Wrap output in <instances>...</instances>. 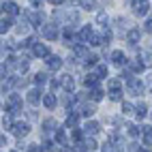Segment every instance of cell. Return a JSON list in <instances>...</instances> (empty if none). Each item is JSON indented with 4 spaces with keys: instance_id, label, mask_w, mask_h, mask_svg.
<instances>
[{
    "instance_id": "6da1fadb",
    "label": "cell",
    "mask_w": 152,
    "mask_h": 152,
    "mask_svg": "<svg viewBox=\"0 0 152 152\" xmlns=\"http://www.w3.org/2000/svg\"><path fill=\"white\" fill-rule=\"evenodd\" d=\"M41 34L47 39V41H56V39L60 37V30H58V24H43L41 26Z\"/></svg>"
},
{
    "instance_id": "7a4b0ae2",
    "label": "cell",
    "mask_w": 152,
    "mask_h": 152,
    "mask_svg": "<svg viewBox=\"0 0 152 152\" xmlns=\"http://www.w3.org/2000/svg\"><path fill=\"white\" fill-rule=\"evenodd\" d=\"M26 19H28L30 26L39 28V26H43V22H45V13L43 11H28L26 13Z\"/></svg>"
},
{
    "instance_id": "3957f363",
    "label": "cell",
    "mask_w": 152,
    "mask_h": 152,
    "mask_svg": "<svg viewBox=\"0 0 152 152\" xmlns=\"http://www.w3.org/2000/svg\"><path fill=\"white\" fill-rule=\"evenodd\" d=\"M126 90H129L131 94L139 96L141 92H144V84H141V79H137V77H131L129 82H126Z\"/></svg>"
},
{
    "instance_id": "277c9868",
    "label": "cell",
    "mask_w": 152,
    "mask_h": 152,
    "mask_svg": "<svg viewBox=\"0 0 152 152\" xmlns=\"http://www.w3.org/2000/svg\"><path fill=\"white\" fill-rule=\"evenodd\" d=\"M109 99L111 101H120V99H122V88H120L118 79H111V82H109Z\"/></svg>"
},
{
    "instance_id": "5b68a950",
    "label": "cell",
    "mask_w": 152,
    "mask_h": 152,
    "mask_svg": "<svg viewBox=\"0 0 152 152\" xmlns=\"http://www.w3.org/2000/svg\"><path fill=\"white\" fill-rule=\"evenodd\" d=\"M11 131H13V135H15V137L22 139V137H26V135L30 133V124H28V122H15Z\"/></svg>"
},
{
    "instance_id": "8992f818",
    "label": "cell",
    "mask_w": 152,
    "mask_h": 152,
    "mask_svg": "<svg viewBox=\"0 0 152 152\" xmlns=\"http://www.w3.org/2000/svg\"><path fill=\"white\" fill-rule=\"evenodd\" d=\"M131 7H133V13L135 15H146L148 9H150L146 0H131Z\"/></svg>"
},
{
    "instance_id": "52a82bcc",
    "label": "cell",
    "mask_w": 152,
    "mask_h": 152,
    "mask_svg": "<svg viewBox=\"0 0 152 152\" xmlns=\"http://www.w3.org/2000/svg\"><path fill=\"white\" fill-rule=\"evenodd\" d=\"M73 58H79L82 62H86V60L90 58V52L86 49L84 43H79V45H73Z\"/></svg>"
},
{
    "instance_id": "ba28073f",
    "label": "cell",
    "mask_w": 152,
    "mask_h": 152,
    "mask_svg": "<svg viewBox=\"0 0 152 152\" xmlns=\"http://www.w3.org/2000/svg\"><path fill=\"white\" fill-rule=\"evenodd\" d=\"M2 11L9 17H15V15H19V7L15 2H11V0H4V2H2Z\"/></svg>"
},
{
    "instance_id": "9c48e42d",
    "label": "cell",
    "mask_w": 152,
    "mask_h": 152,
    "mask_svg": "<svg viewBox=\"0 0 152 152\" xmlns=\"http://www.w3.org/2000/svg\"><path fill=\"white\" fill-rule=\"evenodd\" d=\"M26 101L30 105H39V101H43V92L39 88H32V90H28V96H26Z\"/></svg>"
},
{
    "instance_id": "30bf717a",
    "label": "cell",
    "mask_w": 152,
    "mask_h": 152,
    "mask_svg": "<svg viewBox=\"0 0 152 152\" xmlns=\"http://www.w3.org/2000/svg\"><path fill=\"white\" fill-rule=\"evenodd\" d=\"M139 37H141V30H139V28H131L129 32H126V41H129V45H131V47H137Z\"/></svg>"
},
{
    "instance_id": "8fae6325",
    "label": "cell",
    "mask_w": 152,
    "mask_h": 152,
    "mask_svg": "<svg viewBox=\"0 0 152 152\" xmlns=\"http://www.w3.org/2000/svg\"><path fill=\"white\" fill-rule=\"evenodd\" d=\"M45 62H47V69H49V71H58L60 66H62V58L56 56V54H49Z\"/></svg>"
},
{
    "instance_id": "7c38bea8",
    "label": "cell",
    "mask_w": 152,
    "mask_h": 152,
    "mask_svg": "<svg viewBox=\"0 0 152 152\" xmlns=\"http://www.w3.org/2000/svg\"><path fill=\"white\" fill-rule=\"evenodd\" d=\"M92 34H94V30L90 28V26H84V28L77 32V41H79V43H90V37H92Z\"/></svg>"
},
{
    "instance_id": "4fadbf2b",
    "label": "cell",
    "mask_w": 152,
    "mask_h": 152,
    "mask_svg": "<svg viewBox=\"0 0 152 152\" xmlns=\"http://www.w3.org/2000/svg\"><path fill=\"white\" fill-rule=\"evenodd\" d=\"M32 54H34L37 58H47V56H49V49H47L45 43H34V45H32Z\"/></svg>"
},
{
    "instance_id": "5bb4252c",
    "label": "cell",
    "mask_w": 152,
    "mask_h": 152,
    "mask_svg": "<svg viewBox=\"0 0 152 152\" xmlns=\"http://www.w3.org/2000/svg\"><path fill=\"white\" fill-rule=\"evenodd\" d=\"M111 62L118 64V66H122V64L129 62V60H126V56H124L122 49H116V52H111Z\"/></svg>"
},
{
    "instance_id": "9a60e30c",
    "label": "cell",
    "mask_w": 152,
    "mask_h": 152,
    "mask_svg": "<svg viewBox=\"0 0 152 152\" xmlns=\"http://www.w3.org/2000/svg\"><path fill=\"white\" fill-rule=\"evenodd\" d=\"M99 131H101V124L94 122V120H88L86 126H84V133H86V135H96Z\"/></svg>"
},
{
    "instance_id": "2e32d148",
    "label": "cell",
    "mask_w": 152,
    "mask_h": 152,
    "mask_svg": "<svg viewBox=\"0 0 152 152\" xmlns=\"http://www.w3.org/2000/svg\"><path fill=\"white\" fill-rule=\"evenodd\" d=\"M62 88L66 90V92H73V90H75V79H73V75H62Z\"/></svg>"
},
{
    "instance_id": "e0dca14e",
    "label": "cell",
    "mask_w": 152,
    "mask_h": 152,
    "mask_svg": "<svg viewBox=\"0 0 152 152\" xmlns=\"http://www.w3.org/2000/svg\"><path fill=\"white\" fill-rule=\"evenodd\" d=\"M99 79H101V77H99L96 73H90V75H86V77H84V86H86V88H96Z\"/></svg>"
},
{
    "instance_id": "ac0fdd59",
    "label": "cell",
    "mask_w": 152,
    "mask_h": 152,
    "mask_svg": "<svg viewBox=\"0 0 152 152\" xmlns=\"http://www.w3.org/2000/svg\"><path fill=\"white\" fill-rule=\"evenodd\" d=\"M126 66H129L131 71H133V73H141V71L146 69V64L141 62V60H129V62H126Z\"/></svg>"
},
{
    "instance_id": "d6986e66",
    "label": "cell",
    "mask_w": 152,
    "mask_h": 152,
    "mask_svg": "<svg viewBox=\"0 0 152 152\" xmlns=\"http://www.w3.org/2000/svg\"><path fill=\"white\" fill-rule=\"evenodd\" d=\"M141 137H144V146H152V126H141Z\"/></svg>"
},
{
    "instance_id": "ffe728a7",
    "label": "cell",
    "mask_w": 152,
    "mask_h": 152,
    "mask_svg": "<svg viewBox=\"0 0 152 152\" xmlns=\"http://www.w3.org/2000/svg\"><path fill=\"white\" fill-rule=\"evenodd\" d=\"M58 126H56V120L54 118H45L43 120V133L47 135V133H52V131H56Z\"/></svg>"
},
{
    "instance_id": "44dd1931",
    "label": "cell",
    "mask_w": 152,
    "mask_h": 152,
    "mask_svg": "<svg viewBox=\"0 0 152 152\" xmlns=\"http://www.w3.org/2000/svg\"><path fill=\"white\" fill-rule=\"evenodd\" d=\"M54 135H56V144H58V148L66 144V135H64V129H56V131H54Z\"/></svg>"
},
{
    "instance_id": "7402d4cb",
    "label": "cell",
    "mask_w": 152,
    "mask_h": 152,
    "mask_svg": "<svg viewBox=\"0 0 152 152\" xmlns=\"http://www.w3.org/2000/svg\"><path fill=\"white\" fill-rule=\"evenodd\" d=\"M139 60H141V62H144L146 66H152V52H148V49L139 52Z\"/></svg>"
},
{
    "instance_id": "603a6c76",
    "label": "cell",
    "mask_w": 152,
    "mask_h": 152,
    "mask_svg": "<svg viewBox=\"0 0 152 152\" xmlns=\"http://www.w3.org/2000/svg\"><path fill=\"white\" fill-rule=\"evenodd\" d=\"M124 129H126V133H129V137H133V139H135V137H137V135L141 133V129H139V126H135L133 122H129V124H126Z\"/></svg>"
},
{
    "instance_id": "cb8c5ba5",
    "label": "cell",
    "mask_w": 152,
    "mask_h": 152,
    "mask_svg": "<svg viewBox=\"0 0 152 152\" xmlns=\"http://www.w3.org/2000/svg\"><path fill=\"white\" fill-rule=\"evenodd\" d=\"M43 105H45L47 109H54V107H56V94H45V96H43Z\"/></svg>"
},
{
    "instance_id": "d4e9b609",
    "label": "cell",
    "mask_w": 152,
    "mask_h": 152,
    "mask_svg": "<svg viewBox=\"0 0 152 152\" xmlns=\"http://www.w3.org/2000/svg\"><path fill=\"white\" fill-rule=\"evenodd\" d=\"M135 116H137L139 120L148 116V107H146V103H139V105H135Z\"/></svg>"
},
{
    "instance_id": "484cf974",
    "label": "cell",
    "mask_w": 152,
    "mask_h": 152,
    "mask_svg": "<svg viewBox=\"0 0 152 152\" xmlns=\"http://www.w3.org/2000/svg\"><path fill=\"white\" fill-rule=\"evenodd\" d=\"M79 122V114H69L66 116V129H75Z\"/></svg>"
},
{
    "instance_id": "4316f807",
    "label": "cell",
    "mask_w": 152,
    "mask_h": 152,
    "mask_svg": "<svg viewBox=\"0 0 152 152\" xmlns=\"http://www.w3.org/2000/svg\"><path fill=\"white\" fill-rule=\"evenodd\" d=\"M75 2H77L79 7L88 9V11H92V9H96V0H75Z\"/></svg>"
},
{
    "instance_id": "83f0119b",
    "label": "cell",
    "mask_w": 152,
    "mask_h": 152,
    "mask_svg": "<svg viewBox=\"0 0 152 152\" xmlns=\"http://www.w3.org/2000/svg\"><path fill=\"white\" fill-rule=\"evenodd\" d=\"M11 26H13V24H11V17H9V15L2 17V22H0V32H2V34L9 32V30H11Z\"/></svg>"
},
{
    "instance_id": "f1b7e54d",
    "label": "cell",
    "mask_w": 152,
    "mask_h": 152,
    "mask_svg": "<svg viewBox=\"0 0 152 152\" xmlns=\"http://www.w3.org/2000/svg\"><path fill=\"white\" fill-rule=\"evenodd\" d=\"M105 43V39H103V34H92V37H90V45H94V47H99V45H103Z\"/></svg>"
},
{
    "instance_id": "f546056e",
    "label": "cell",
    "mask_w": 152,
    "mask_h": 152,
    "mask_svg": "<svg viewBox=\"0 0 152 152\" xmlns=\"http://www.w3.org/2000/svg\"><path fill=\"white\" fill-rule=\"evenodd\" d=\"M103 94H105V92H103V90H101L99 86H96V88H92V92H90L92 101H101V99H103Z\"/></svg>"
},
{
    "instance_id": "4dcf8cb0",
    "label": "cell",
    "mask_w": 152,
    "mask_h": 152,
    "mask_svg": "<svg viewBox=\"0 0 152 152\" xmlns=\"http://www.w3.org/2000/svg\"><path fill=\"white\" fill-rule=\"evenodd\" d=\"M32 79H34V84H37V86H43V84L47 82V75H45V73H37Z\"/></svg>"
},
{
    "instance_id": "1f68e13d",
    "label": "cell",
    "mask_w": 152,
    "mask_h": 152,
    "mask_svg": "<svg viewBox=\"0 0 152 152\" xmlns=\"http://www.w3.org/2000/svg\"><path fill=\"white\" fill-rule=\"evenodd\" d=\"M82 137H84V133H82V131H79V129H73V133H71V139H73L75 144H77V141H84Z\"/></svg>"
},
{
    "instance_id": "d6a6232c",
    "label": "cell",
    "mask_w": 152,
    "mask_h": 152,
    "mask_svg": "<svg viewBox=\"0 0 152 152\" xmlns=\"http://www.w3.org/2000/svg\"><path fill=\"white\" fill-rule=\"evenodd\" d=\"M92 114H94V105H84V109H82V116L90 118Z\"/></svg>"
},
{
    "instance_id": "836d02e7",
    "label": "cell",
    "mask_w": 152,
    "mask_h": 152,
    "mask_svg": "<svg viewBox=\"0 0 152 152\" xmlns=\"http://www.w3.org/2000/svg\"><path fill=\"white\" fill-rule=\"evenodd\" d=\"M96 22H99L101 26H105V28H107V22H109V17H107V13H99V17H96Z\"/></svg>"
},
{
    "instance_id": "e575fe53",
    "label": "cell",
    "mask_w": 152,
    "mask_h": 152,
    "mask_svg": "<svg viewBox=\"0 0 152 152\" xmlns=\"http://www.w3.org/2000/svg\"><path fill=\"white\" fill-rule=\"evenodd\" d=\"M96 75H99L101 79L107 77V66H105V64H99V66H96Z\"/></svg>"
},
{
    "instance_id": "d590c367",
    "label": "cell",
    "mask_w": 152,
    "mask_h": 152,
    "mask_svg": "<svg viewBox=\"0 0 152 152\" xmlns=\"http://www.w3.org/2000/svg\"><path fill=\"white\" fill-rule=\"evenodd\" d=\"M84 144H86V148H88V150H96V148H99V144H96L94 139H90V137H88V139H84Z\"/></svg>"
},
{
    "instance_id": "8d00e7d4",
    "label": "cell",
    "mask_w": 152,
    "mask_h": 152,
    "mask_svg": "<svg viewBox=\"0 0 152 152\" xmlns=\"http://www.w3.org/2000/svg\"><path fill=\"white\" fill-rule=\"evenodd\" d=\"M9 116H11V114H7V116L2 118V126H4V129H13L15 122H11V118H9Z\"/></svg>"
},
{
    "instance_id": "74e56055",
    "label": "cell",
    "mask_w": 152,
    "mask_h": 152,
    "mask_svg": "<svg viewBox=\"0 0 152 152\" xmlns=\"http://www.w3.org/2000/svg\"><path fill=\"white\" fill-rule=\"evenodd\" d=\"M56 146H58V144H54V141H49V139H45V141H43V148H45L47 152H52V150H56Z\"/></svg>"
},
{
    "instance_id": "f35d334b",
    "label": "cell",
    "mask_w": 152,
    "mask_h": 152,
    "mask_svg": "<svg viewBox=\"0 0 152 152\" xmlns=\"http://www.w3.org/2000/svg\"><path fill=\"white\" fill-rule=\"evenodd\" d=\"M43 150H45V148L39 146V144H30V146H28V152H43Z\"/></svg>"
},
{
    "instance_id": "ab89813d",
    "label": "cell",
    "mask_w": 152,
    "mask_h": 152,
    "mask_svg": "<svg viewBox=\"0 0 152 152\" xmlns=\"http://www.w3.org/2000/svg\"><path fill=\"white\" fill-rule=\"evenodd\" d=\"M131 73H133L131 69H124L122 73H120V79H124V82H129V79H131Z\"/></svg>"
},
{
    "instance_id": "60d3db41",
    "label": "cell",
    "mask_w": 152,
    "mask_h": 152,
    "mask_svg": "<svg viewBox=\"0 0 152 152\" xmlns=\"http://www.w3.org/2000/svg\"><path fill=\"white\" fill-rule=\"evenodd\" d=\"M96 62H99V56H94V54H90V58L86 60V64H88V66H92V64H96Z\"/></svg>"
},
{
    "instance_id": "b9f144b4",
    "label": "cell",
    "mask_w": 152,
    "mask_h": 152,
    "mask_svg": "<svg viewBox=\"0 0 152 152\" xmlns=\"http://www.w3.org/2000/svg\"><path fill=\"white\" fill-rule=\"evenodd\" d=\"M133 105H131V103H122V111H124V114H133Z\"/></svg>"
},
{
    "instance_id": "7bdbcfd3",
    "label": "cell",
    "mask_w": 152,
    "mask_h": 152,
    "mask_svg": "<svg viewBox=\"0 0 152 152\" xmlns=\"http://www.w3.org/2000/svg\"><path fill=\"white\" fill-rule=\"evenodd\" d=\"M144 30H146V32H152V15L146 19V24H144Z\"/></svg>"
},
{
    "instance_id": "ee69618b",
    "label": "cell",
    "mask_w": 152,
    "mask_h": 152,
    "mask_svg": "<svg viewBox=\"0 0 152 152\" xmlns=\"http://www.w3.org/2000/svg\"><path fill=\"white\" fill-rule=\"evenodd\" d=\"M60 84H62V79H52V82H49L52 90H58V88H60Z\"/></svg>"
},
{
    "instance_id": "f6af8a7d",
    "label": "cell",
    "mask_w": 152,
    "mask_h": 152,
    "mask_svg": "<svg viewBox=\"0 0 152 152\" xmlns=\"http://www.w3.org/2000/svg\"><path fill=\"white\" fill-rule=\"evenodd\" d=\"M103 39H105V43H109V41H111V30H109V28H105V30H103Z\"/></svg>"
},
{
    "instance_id": "bcb514c9",
    "label": "cell",
    "mask_w": 152,
    "mask_h": 152,
    "mask_svg": "<svg viewBox=\"0 0 152 152\" xmlns=\"http://www.w3.org/2000/svg\"><path fill=\"white\" fill-rule=\"evenodd\" d=\"M60 152H77V148H71L69 144H64V146H60Z\"/></svg>"
},
{
    "instance_id": "7dc6e473",
    "label": "cell",
    "mask_w": 152,
    "mask_h": 152,
    "mask_svg": "<svg viewBox=\"0 0 152 152\" xmlns=\"http://www.w3.org/2000/svg\"><path fill=\"white\" fill-rule=\"evenodd\" d=\"M43 2H45V0H30V4H32L34 9H41V7H43Z\"/></svg>"
},
{
    "instance_id": "c3c4849f",
    "label": "cell",
    "mask_w": 152,
    "mask_h": 152,
    "mask_svg": "<svg viewBox=\"0 0 152 152\" xmlns=\"http://www.w3.org/2000/svg\"><path fill=\"white\" fill-rule=\"evenodd\" d=\"M47 2H52V4H62L64 0H47Z\"/></svg>"
},
{
    "instance_id": "681fc988",
    "label": "cell",
    "mask_w": 152,
    "mask_h": 152,
    "mask_svg": "<svg viewBox=\"0 0 152 152\" xmlns=\"http://www.w3.org/2000/svg\"><path fill=\"white\" fill-rule=\"evenodd\" d=\"M137 152H148V150H137Z\"/></svg>"
},
{
    "instance_id": "f907efd6",
    "label": "cell",
    "mask_w": 152,
    "mask_h": 152,
    "mask_svg": "<svg viewBox=\"0 0 152 152\" xmlns=\"http://www.w3.org/2000/svg\"><path fill=\"white\" fill-rule=\"evenodd\" d=\"M11 152H15V150H11Z\"/></svg>"
}]
</instances>
